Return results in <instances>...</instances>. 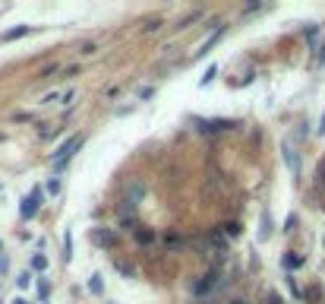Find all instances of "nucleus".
<instances>
[{"label":"nucleus","mask_w":325,"mask_h":304,"mask_svg":"<svg viewBox=\"0 0 325 304\" xmlns=\"http://www.w3.org/2000/svg\"><path fill=\"white\" fill-rule=\"evenodd\" d=\"M79 146H82V136H70V139H67V143H63V146H60V149L54 152V168H57V171H60V168H63V165H67V162H70V159H73V152H76Z\"/></svg>","instance_id":"nucleus-1"},{"label":"nucleus","mask_w":325,"mask_h":304,"mask_svg":"<svg viewBox=\"0 0 325 304\" xmlns=\"http://www.w3.org/2000/svg\"><path fill=\"white\" fill-rule=\"evenodd\" d=\"M41 200H44L41 187H35V190H32V196H26V200H22V206H19V213H22V219H32L35 213H38V206H41Z\"/></svg>","instance_id":"nucleus-2"},{"label":"nucleus","mask_w":325,"mask_h":304,"mask_svg":"<svg viewBox=\"0 0 325 304\" xmlns=\"http://www.w3.org/2000/svg\"><path fill=\"white\" fill-rule=\"evenodd\" d=\"M218 279H221V270H209V273L196 282V288H192V291H196V298H202V295H209V291H215Z\"/></svg>","instance_id":"nucleus-3"},{"label":"nucleus","mask_w":325,"mask_h":304,"mask_svg":"<svg viewBox=\"0 0 325 304\" xmlns=\"http://www.w3.org/2000/svg\"><path fill=\"white\" fill-rule=\"evenodd\" d=\"M234 127V121H224V118H218V121H199V130L202 133H221V130H231Z\"/></svg>","instance_id":"nucleus-4"},{"label":"nucleus","mask_w":325,"mask_h":304,"mask_svg":"<svg viewBox=\"0 0 325 304\" xmlns=\"http://www.w3.org/2000/svg\"><path fill=\"white\" fill-rule=\"evenodd\" d=\"M142 193H146V187H142V181H136V178H133V181H129V187H126V203H129V206H136V203L142 200Z\"/></svg>","instance_id":"nucleus-5"},{"label":"nucleus","mask_w":325,"mask_h":304,"mask_svg":"<svg viewBox=\"0 0 325 304\" xmlns=\"http://www.w3.org/2000/svg\"><path fill=\"white\" fill-rule=\"evenodd\" d=\"M32 26H16V29H10V32H0V44H7V41H16L22 38V35H29Z\"/></svg>","instance_id":"nucleus-6"},{"label":"nucleus","mask_w":325,"mask_h":304,"mask_svg":"<svg viewBox=\"0 0 325 304\" xmlns=\"http://www.w3.org/2000/svg\"><path fill=\"white\" fill-rule=\"evenodd\" d=\"M221 35H224V26H218V29L212 32V38H209V41H206V44H202V48H199V54H196V57H202V54H209V51L215 48V44L221 41Z\"/></svg>","instance_id":"nucleus-7"},{"label":"nucleus","mask_w":325,"mask_h":304,"mask_svg":"<svg viewBox=\"0 0 325 304\" xmlns=\"http://www.w3.org/2000/svg\"><path fill=\"white\" fill-rule=\"evenodd\" d=\"M95 241L104 244V247H114V244H117V235H114V231H95Z\"/></svg>","instance_id":"nucleus-8"},{"label":"nucleus","mask_w":325,"mask_h":304,"mask_svg":"<svg viewBox=\"0 0 325 304\" xmlns=\"http://www.w3.org/2000/svg\"><path fill=\"white\" fill-rule=\"evenodd\" d=\"M136 241H139V244H152V241H155V231H146V228H136Z\"/></svg>","instance_id":"nucleus-9"},{"label":"nucleus","mask_w":325,"mask_h":304,"mask_svg":"<svg viewBox=\"0 0 325 304\" xmlns=\"http://www.w3.org/2000/svg\"><path fill=\"white\" fill-rule=\"evenodd\" d=\"M199 16H202V13H199V10H192V13H189V16H183V19H180V22H177V29H186V26H189V22H196Z\"/></svg>","instance_id":"nucleus-10"},{"label":"nucleus","mask_w":325,"mask_h":304,"mask_svg":"<svg viewBox=\"0 0 325 304\" xmlns=\"http://www.w3.org/2000/svg\"><path fill=\"white\" fill-rule=\"evenodd\" d=\"M221 235H227V238H237V235H240V225H237V222H231V225H224V228H221Z\"/></svg>","instance_id":"nucleus-11"},{"label":"nucleus","mask_w":325,"mask_h":304,"mask_svg":"<svg viewBox=\"0 0 325 304\" xmlns=\"http://www.w3.org/2000/svg\"><path fill=\"white\" fill-rule=\"evenodd\" d=\"M44 266H47V257H41V254H38V257H32V270H38V273H41Z\"/></svg>","instance_id":"nucleus-12"},{"label":"nucleus","mask_w":325,"mask_h":304,"mask_svg":"<svg viewBox=\"0 0 325 304\" xmlns=\"http://www.w3.org/2000/svg\"><path fill=\"white\" fill-rule=\"evenodd\" d=\"M47 193H60V178H51V181H47Z\"/></svg>","instance_id":"nucleus-13"},{"label":"nucleus","mask_w":325,"mask_h":304,"mask_svg":"<svg viewBox=\"0 0 325 304\" xmlns=\"http://www.w3.org/2000/svg\"><path fill=\"white\" fill-rule=\"evenodd\" d=\"M303 263V257H284V266H300Z\"/></svg>","instance_id":"nucleus-14"},{"label":"nucleus","mask_w":325,"mask_h":304,"mask_svg":"<svg viewBox=\"0 0 325 304\" xmlns=\"http://www.w3.org/2000/svg\"><path fill=\"white\" fill-rule=\"evenodd\" d=\"M266 304H284V298H281V295H275V291H272V295L266 298Z\"/></svg>","instance_id":"nucleus-15"},{"label":"nucleus","mask_w":325,"mask_h":304,"mask_svg":"<svg viewBox=\"0 0 325 304\" xmlns=\"http://www.w3.org/2000/svg\"><path fill=\"white\" fill-rule=\"evenodd\" d=\"M92 291H95V295L101 291V279H98V276H92Z\"/></svg>","instance_id":"nucleus-16"},{"label":"nucleus","mask_w":325,"mask_h":304,"mask_svg":"<svg viewBox=\"0 0 325 304\" xmlns=\"http://www.w3.org/2000/svg\"><path fill=\"white\" fill-rule=\"evenodd\" d=\"M16 282H19V288H26V285H29V282H32V279H29V273H22V276H19V279H16Z\"/></svg>","instance_id":"nucleus-17"},{"label":"nucleus","mask_w":325,"mask_h":304,"mask_svg":"<svg viewBox=\"0 0 325 304\" xmlns=\"http://www.w3.org/2000/svg\"><path fill=\"white\" fill-rule=\"evenodd\" d=\"M319 295H322L319 288H309V291H306V298H309V301H319Z\"/></svg>","instance_id":"nucleus-18"},{"label":"nucleus","mask_w":325,"mask_h":304,"mask_svg":"<svg viewBox=\"0 0 325 304\" xmlns=\"http://www.w3.org/2000/svg\"><path fill=\"white\" fill-rule=\"evenodd\" d=\"M319 178H322V184H325V162H322V168H319Z\"/></svg>","instance_id":"nucleus-19"},{"label":"nucleus","mask_w":325,"mask_h":304,"mask_svg":"<svg viewBox=\"0 0 325 304\" xmlns=\"http://www.w3.org/2000/svg\"><path fill=\"white\" fill-rule=\"evenodd\" d=\"M319 61H322V64H325V48H322V54H319Z\"/></svg>","instance_id":"nucleus-20"},{"label":"nucleus","mask_w":325,"mask_h":304,"mask_svg":"<svg viewBox=\"0 0 325 304\" xmlns=\"http://www.w3.org/2000/svg\"><path fill=\"white\" fill-rule=\"evenodd\" d=\"M13 304H29V301H22V298H16V301H13Z\"/></svg>","instance_id":"nucleus-21"},{"label":"nucleus","mask_w":325,"mask_h":304,"mask_svg":"<svg viewBox=\"0 0 325 304\" xmlns=\"http://www.w3.org/2000/svg\"><path fill=\"white\" fill-rule=\"evenodd\" d=\"M231 304H243V301H240V298H237V301H231Z\"/></svg>","instance_id":"nucleus-22"},{"label":"nucleus","mask_w":325,"mask_h":304,"mask_svg":"<svg viewBox=\"0 0 325 304\" xmlns=\"http://www.w3.org/2000/svg\"><path fill=\"white\" fill-rule=\"evenodd\" d=\"M209 304H215V301H209Z\"/></svg>","instance_id":"nucleus-23"}]
</instances>
